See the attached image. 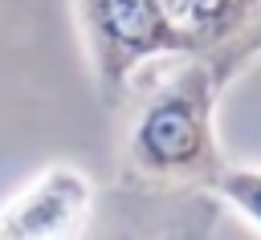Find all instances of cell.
Listing matches in <instances>:
<instances>
[{
	"label": "cell",
	"instance_id": "4",
	"mask_svg": "<svg viewBox=\"0 0 261 240\" xmlns=\"http://www.w3.org/2000/svg\"><path fill=\"white\" fill-rule=\"evenodd\" d=\"M192 37V53L208 57L224 85L261 53V0H163Z\"/></svg>",
	"mask_w": 261,
	"mask_h": 240
},
{
	"label": "cell",
	"instance_id": "5",
	"mask_svg": "<svg viewBox=\"0 0 261 240\" xmlns=\"http://www.w3.org/2000/svg\"><path fill=\"white\" fill-rule=\"evenodd\" d=\"M212 195H220L232 212H241L257 232H261V167H245V163H224Z\"/></svg>",
	"mask_w": 261,
	"mask_h": 240
},
{
	"label": "cell",
	"instance_id": "3",
	"mask_svg": "<svg viewBox=\"0 0 261 240\" xmlns=\"http://www.w3.org/2000/svg\"><path fill=\"white\" fill-rule=\"evenodd\" d=\"M94 212V183L86 171L57 163L41 171L0 207V240H49L77 236Z\"/></svg>",
	"mask_w": 261,
	"mask_h": 240
},
{
	"label": "cell",
	"instance_id": "1",
	"mask_svg": "<svg viewBox=\"0 0 261 240\" xmlns=\"http://www.w3.org/2000/svg\"><path fill=\"white\" fill-rule=\"evenodd\" d=\"M224 77L200 53L179 61L143 94L122 142V171L151 191H212L228 163L216 142V94Z\"/></svg>",
	"mask_w": 261,
	"mask_h": 240
},
{
	"label": "cell",
	"instance_id": "2",
	"mask_svg": "<svg viewBox=\"0 0 261 240\" xmlns=\"http://www.w3.org/2000/svg\"><path fill=\"white\" fill-rule=\"evenodd\" d=\"M77 20L106 102L126 94L147 61L192 53V37L175 24L163 0H77Z\"/></svg>",
	"mask_w": 261,
	"mask_h": 240
}]
</instances>
